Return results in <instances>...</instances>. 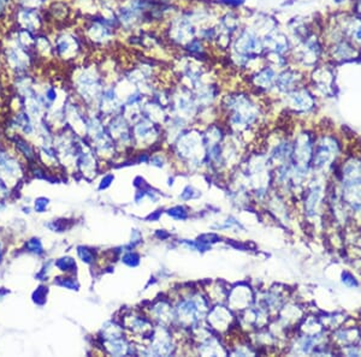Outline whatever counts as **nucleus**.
Here are the masks:
<instances>
[{
  "label": "nucleus",
  "instance_id": "412c9836",
  "mask_svg": "<svg viewBox=\"0 0 361 357\" xmlns=\"http://www.w3.org/2000/svg\"><path fill=\"white\" fill-rule=\"evenodd\" d=\"M345 1H347V0H334V2L336 5H341V4H343V2H345Z\"/></svg>",
  "mask_w": 361,
  "mask_h": 357
},
{
  "label": "nucleus",
  "instance_id": "2eb2a0df",
  "mask_svg": "<svg viewBox=\"0 0 361 357\" xmlns=\"http://www.w3.org/2000/svg\"><path fill=\"white\" fill-rule=\"evenodd\" d=\"M16 9L15 0H0V25H9Z\"/></svg>",
  "mask_w": 361,
  "mask_h": 357
},
{
  "label": "nucleus",
  "instance_id": "423d86ee",
  "mask_svg": "<svg viewBox=\"0 0 361 357\" xmlns=\"http://www.w3.org/2000/svg\"><path fill=\"white\" fill-rule=\"evenodd\" d=\"M340 154V143L337 138L331 135H324L314 146L313 164L317 169L329 167Z\"/></svg>",
  "mask_w": 361,
  "mask_h": 357
},
{
  "label": "nucleus",
  "instance_id": "1a4fd4ad",
  "mask_svg": "<svg viewBox=\"0 0 361 357\" xmlns=\"http://www.w3.org/2000/svg\"><path fill=\"white\" fill-rule=\"evenodd\" d=\"M304 81V71L297 67H292V65L289 64L288 67L278 70V72H277L275 89L278 90L282 94H287V93L301 87Z\"/></svg>",
  "mask_w": 361,
  "mask_h": 357
},
{
  "label": "nucleus",
  "instance_id": "0eeeda50",
  "mask_svg": "<svg viewBox=\"0 0 361 357\" xmlns=\"http://www.w3.org/2000/svg\"><path fill=\"white\" fill-rule=\"evenodd\" d=\"M284 95L288 107L297 113H309L314 110L317 103L315 95L305 85H301Z\"/></svg>",
  "mask_w": 361,
  "mask_h": 357
},
{
  "label": "nucleus",
  "instance_id": "f257e3e1",
  "mask_svg": "<svg viewBox=\"0 0 361 357\" xmlns=\"http://www.w3.org/2000/svg\"><path fill=\"white\" fill-rule=\"evenodd\" d=\"M54 47V59L65 64H78L82 63L86 51L89 48L81 30L71 28L58 29L52 36Z\"/></svg>",
  "mask_w": 361,
  "mask_h": 357
},
{
  "label": "nucleus",
  "instance_id": "6ab92c4d",
  "mask_svg": "<svg viewBox=\"0 0 361 357\" xmlns=\"http://www.w3.org/2000/svg\"><path fill=\"white\" fill-rule=\"evenodd\" d=\"M353 14L361 18V0H353Z\"/></svg>",
  "mask_w": 361,
  "mask_h": 357
},
{
  "label": "nucleus",
  "instance_id": "9d476101",
  "mask_svg": "<svg viewBox=\"0 0 361 357\" xmlns=\"http://www.w3.org/2000/svg\"><path fill=\"white\" fill-rule=\"evenodd\" d=\"M336 24L340 27L342 34L361 52V18L353 12L341 14Z\"/></svg>",
  "mask_w": 361,
  "mask_h": 357
},
{
  "label": "nucleus",
  "instance_id": "4468645a",
  "mask_svg": "<svg viewBox=\"0 0 361 357\" xmlns=\"http://www.w3.org/2000/svg\"><path fill=\"white\" fill-rule=\"evenodd\" d=\"M323 199V187L315 186L310 189L309 192V197L306 201V208L309 214H315L318 211V207L320 206V201Z\"/></svg>",
  "mask_w": 361,
  "mask_h": 357
},
{
  "label": "nucleus",
  "instance_id": "a211bd4d",
  "mask_svg": "<svg viewBox=\"0 0 361 357\" xmlns=\"http://www.w3.org/2000/svg\"><path fill=\"white\" fill-rule=\"evenodd\" d=\"M169 214L172 215V217H175V218H177V219H184V218H186V212H184V209L181 208V207L170 209Z\"/></svg>",
  "mask_w": 361,
  "mask_h": 357
},
{
  "label": "nucleus",
  "instance_id": "20e7f679",
  "mask_svg": "<svg viewBox=\"0 0 361 357\" xmlns=\"http://www.w3.org/2000/svg\"><path fill=\"white\" fill-rule=\"evenodd\" d=\"M325 55L330 58L332 63H348L361 57V52L358 50L344 35L325 44Z\"/></svg>",
  "mask_w": 361,
  "mask_h": 357
},
{
  "label": "nucleus",
  "instance_id": "7ed1b4c3",
  "mask_svg": "<svg viewBox=\"0 0 361 357\" xmlns=\"http://www.w3.org/2000/svg\"><path fill=\"white\" fill-rule=\"evenodd\" d=\"M10 24L21 29L29 30L32 33L45 32L49 27L45 18L44 10H30L22 7L15 9Z\"/></svg>",
  "mask_w": 361,
  "mask_h": 357
},
{
  "label": "nucleus",
  "instance_id": "f03ea898",
  "mask_svg": "<svg viewBox=\"0 0 361 357\" xmlns=\"http://www.w3.org/2000/svg\"><path fill=\"white\" fill-rule=\"evenodd\" d=\"M325 42L317 32H313L306 39L292 45L290 62H294L299 69H314L323 63L325 57Z\"/></svg>",
  "mask_w": 361,
  "mask_h": 357
},
{
  "label": "nucleus",
  "instance_id": "aec40b11",
  "mask_svg": "<svg viewBox=\"0 0 361 357\" xmlns=\"http://www.w3.org/2000/svg\"><path fill=\"white\" fill-rule=\"evenodd\" d=\"M2 69V59H1V41H0V71Z\"/></svg>",
  "mask_w": 361,
  "mask_h": 357
},
{
  "label": "nucleus",
  "instance_id": "f8f14e48",
  "mask_svg": "<svg viewBox=\"0 0 361 357\" xmlns=\"http://www.w3.org/2000/svg\"><path fill=\"white\" fill-rule=\"evenodd\" d=\"M314 148L313 138L309 134H301L295 143V158L300 171H305L312 159V152Z\"/></svg>",
  "mask_w": 361,
  "mask_h": 357
},
{
  "label": "nucleus",
  "instance_id": "6e6552de",
  "mask_svg": "<svg viewBox=\"0 0 361 357\" xmlns=\"http://www.w3.org/2000/svg\"><path fill=\"white\" fill-rule=\"evenodd\" d=\"M310 81L318 92L327 96L335 94L336 73L331 65L322 63L315 67L310 73Z\"/></svg>",
  "mask_w": 361,
  "mask_h": 357
},
{
  "label": "nucleus",
  "instance_id": "f3484780",
  "mask_svg": "<svg viewBox=\"0 0 361 357\" xmlns=\"http://www.w3.org/2000/svg\"><path fill=\"white\" fill-rule=\"evenodd\" d=\"M342 283L345 286H348V288H357V286L359 285L358 284L357 279L354 278V275H352L348 272H344L342 274Z\"/></svg>",
  "mask_w": 361,
  "mask_h": 357
},
{
  "label": "nucleus",
  "instance_id": "9b49d317",
  "mask_svg": "<svg viewBox=\"0 0 361 357\" xmlns=\"http://www.w3.org/2000/svg\"><path fill=\"white\" fill-rule=\"evenodd\" d=\"M277 72H278V70L276 68L265 63L251 73L249 83L252 85V87L257 88L261 92H271L275 89Z\"/></svg>",
  "mask_w": 361,
  "mask_h": 357
},
{
  "label": "nucleus",
  "instance_id": "dca6fc26",
  "mask_svg": "<svg viewBox=\"0 0 361 357\" xmlns=\"http://www.w3.org/2000/svg\"><path fill=\"white\" fill-rule=\"evenodd\" d=\"M16 7H22V9H30V10H45L51 0H15Z\"/></svg>",
  "mask_w": 361,
  "mask_h": 357
},
{
  "label": "nucleus",
  "instance_id": "ddd939ff",
  "mask_svg": "<svg viewBox=\"0 0 361 357\" xmlns=\"http://www.w3.org/2000/svg\"><path fill=\"white\" fill-rule=\"evenodd\" d=\"M336 340L341 344L342 346H349L354 345L358 340L360 339L359 331L355 328H345V330H341L336 332Z\"/></svg>",
  "mask_w": 361,
  "mask_h": 357
},
{
  "label": "nucleus",
  "instance_id": "39448f33",
  "mask_svg": "<svg viewBox=\"0 0 361 357\" xmlns=\"http://www.w3.org/2000/svg\"><path fill=\"white\" fill-rule=\"evenodd\" d=\"M262 44H264L265 54L282 55L290 57L292 50V42L287 33L279 29L278 27L272 28L271 30L262 35Z\"/></svg>",
  "mask_w": 361,
  "mask_h": 357
},
{
  "label": "nucleus",
  "instance_id": "4be33fe9",
  "mask_svg": "<svg viewBox=\"0 0 361 357\" xmlns=\"http://www.w3.org/2000/svg\"><path fill=\"white\" fill-rule=\"evenodd\" d=\"M68 1H78V0H68Z\"/></svg>",
  "mask_w": 361,
  "mask_h": 357
},
{
  "label": "nucleus",
  "instance_id": "5701e85b",
  "mask_svg": "<svg viewBox=\"0 0 361 357\" xmlns=\"http://www.w3.org/2000/svg\"><path fill=\"white\" fill-rule=\"evenodd\" d=\"M0 41H1V35H0Z\"/></svg>",
  "mask_w": 361,
  "mask_h": 357
}]
</instances>
